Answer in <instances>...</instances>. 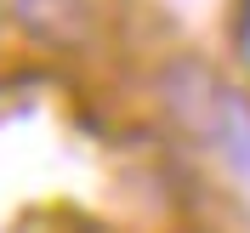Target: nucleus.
Segmentation results:
<instances>
[{"label": "nucleus", "mask_w": 250, "mask_h": 233, "mask_svg": "<svg viewBox=\"0 0 250 233\" xmlns=\"http://www.w3.org/2000/svg\"><path fill=\"white\" fill-rule=\"evenodd\" d=\"M205 131L216 137V148L233 159V171L250 176V97L239 91H210V108H205Z\"/></svg>", "instance_id": "f257e3e1"}]
</instances>
